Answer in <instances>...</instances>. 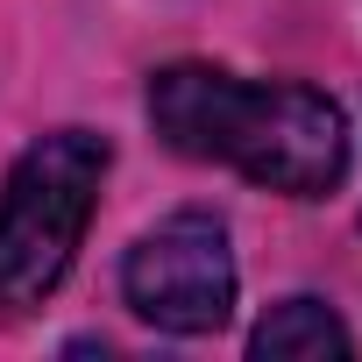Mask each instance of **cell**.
Segmentation results:
<instances>
[{
  "label": "cell",
  "instance_id": "6da1fadb",
  "mask_svg": "<svg viewBox=\"0 0 362 362\" xmlns=\"http://www.w3.org/2000/svg\"><path fill=\"white\" fill-rule=\"evenodd\" d=\"M149 121L177 156L228 163L284 199H320L348 177V121L320 86H263L214 64H163L149 78Z\"/></svg>",
  "mask_w": 362,
  "mask_h": 362
},
{
  "label": "cell",
  "instance_id": "7a4b0ae2",
  "mask_svg": "<svg viewBox=\"0 0 362 362\" xmlns=\"http://www.w3.org/2000/svg\"><path fill=\"white\" fill-rule=\"evenodd\" d=\"M100 177H107V142L93 128H57L15 156L8 185H0V305L8 313L43 305L64 284Z\"/></svg>",
  "mask_w": 362,
  "mask_h": 362
},
{
  "label": "cell",
  "instance_id": "3957f363",
  "mask_svg": "<svg viewBox=\"0 0 362 362\" xmlns=\"http://www.w3.org/2000/svg\"><path fill=\"white\" fill-rule=\"evenodd\" d=\"M121 298L135 320L163 334H221L235 313V249L214 214H170L156 221L128 263H121Z\"/></svg>",
  "mask_w": 362,
  "mask_h": 362
},
{
  "label": "cell",
  "instance_id": "277c9868",
  "mask_svg": "<svg viewBox=\"0 0 362 362\" xmlns=\"http://www.w3.org/2000/svg\"><path fill=\"white\" fill-rule=\"evenodd\" d=\"M348 348H355V334L320 298H277L256 320V334H249L256 362H320V355H348Z\"/></svg>",
  "mask_w": 362,
  "mask_h": 362
}]
</instances>
